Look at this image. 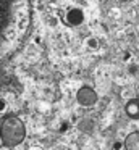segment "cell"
<instances>
[{
    "mask_svg": "<svg viewBox=\"0 0 139 150\" xmlns=\"http://www.w3.org/2000/svg\"><path fill=\"white\" fill-rule=\"evenodd\" d=\"M26 126L19 118L6 116L2 120V144L5 147H16L24 140Z\"/></svg>",
    "mask_w": 139,
    "mask_h": 150,
    "instance_id": "obj_1",
    "label": "cell"
},
{
    "mask_svg": "<svg viewBox=\"0 0 139 150\" xmlns=\"http://www.w3.org/2000/svg\"><path fill=\"white\" fill-rule=\"evenodd\" d=\"M125 149L126 150H139V131H134V132L126 136Z\"/></svg>",
    "mask_w": 139,
    "mask_h": 150,
    "instance_id": "obj_4",
    "label": "cell"
},
{
    "mask_svg": "<svg viewBox=\"0 0 139 150\" xmlns=\"http://www.w3.org/2000/svg\"><path fill=\"white\" fill-rule=\"evenodd\" d=\"M76 98H78V102H79L81 105L91 107V105H94L97 102V94L91 87H81L79 91H78V94H76Z\"/></svg>",
    "mask_w": 139,
    "mask_h": 150,
    "instance_id": "obj_2",
    "label": "cell"
},
{
    "mask_svg": "<svg viewBox=\"0 0 139 150\" xmlns=\"http://www.w3.org/2000/svg\"><path fill=\"white\" fill-rule=\"evenodd\" d=\"M66 21L70 24H74V26H78V24H81L84 21V13L81 8H71L70 11L66 13Z\"/></svg>",
    "mask_w": 139,
    "mask_h": 150,
    "instance_id": "obj_3",
    "label": "cell"
},
{
    "mask_svg": "<svg viewBox=\"0 0 139 150\" xmlns=\"http://www.w3.org/2000/svg\"><path fill=\"white\" fill-rule=\"evenodd\" d=\"M118 2H121V4H128L129 0H118Z\"/></svg>",
    "mask_w": 139,
    "mask_h": 150,
    "instance_id": "obj_8",
    "label": "cell"
},
{
    "mask_svg": "<svg viewBox=\"0 0 139 150\" xmlns=\"http://www.w3.org/2000/svg\"><path fill=\"white\" fill-rule=\"evenodd\" d=\"M79 127H81V129H84V127H87V129H92V121H91V120L83 121V123L79 124Z\"/></svg>",
    "mask_w": 139,
    "mask_h": 150,
    "instance_id": "obj_6",
    "label": "cell"
},
{
    "mask_svg": "<svg viewBox=\"0 0 139 150\" xmlns=\"http://www.w3.org/2000/svg\"><path fill=\"white\" fill-rule=\"evenodd\" d=\"M87 45H89L91 49H96V47H97V40L96 39H89V40H87Z\"/></svg>",
    "mask_w": 139,
    "mask_h": 150,
    "instance_id": "obj_7",
    "label": "cell"
},
{
    "mask_svg": "<svg viewBox=\"0 0 139 150\" xmlns=\"http://www.w3.org/2000/svg\"><path fill=\"white\" fill-rule=\"evenodd\" d=\"M125 110H126V115H128L129 118H133V120H139V100L138 98L128 102Z\"/></svg>",
    "mask_w": 139,
    "mask_h": 150,
    "instance_id": "obj_5",
    "label": "cell"
}]
</instances>
